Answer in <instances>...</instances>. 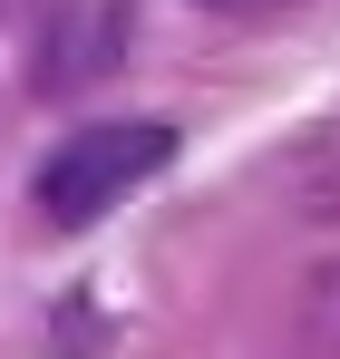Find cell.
Masks as SVG:
<instances>
[{
	"label": "cell",
	"instance_id": "obj_3",
	"mask_svg": "<svg viewBox=\"0 0 340 359\" xmlns=\"http://www.w3.org/2000/svg\"><path fill=\"white\" fill-rule=\"evenodd\" d=\"M292 340H301V359H340V252H331V262H311L301 311H292Z\"/></svg>",
	"mask_w": 340,
	"mask_h": 359
},
{
	"label": "cell",
	"instance_id": "obj_1",
	"mask_svg": "<svg viewBox=\"0 0 340 359\" xmlns=\"http://www.w3.org/2000/svg\"><path fill=\"white\" fill-rule=\"evenodd\" d=\"M175 165V126L166 117H98V126H68L49 156H39V214L58 233L98 224L107 204H126L146 175Z\"/></svg>",
	"mask_w": 340,
	"mask_h": 359
},
{
	"label": "cell",
	"instance_id": "obj_2",
	"mask_svg": "<svg viewBox=\"0 0 340 359\" xmlns=\"http://www.w3.org/2000/svg\"><path fill=\"white\" fill-rule=\"evenodd\" d=\"M126 49H136V0H49V10H39V59H30V78H39L49 97H78V88L117 78Z\"/></svg>",
	"mask_w": 340,
	"mask_h": 359
},
{
	"label": "cell",
	"instance_id": "obj_4",
	"mask_svg": "<svg viewBox=\"0 0 340 359\" xmlns=\"http://www.w3.org/2000/svg\"><path fill=\"white\" fill-rule=\"evenodd\" d=\"M204 10H224V20H273V10H292V0H204Z\"/></svg>",
	"mask_w": 340,
	"mask_h": 359
}]
</instances>
